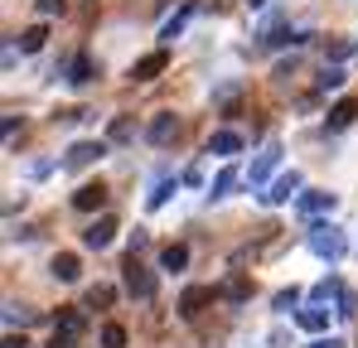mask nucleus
Returning a JSON list of instances; mask_svg holds the SVG:
<instances>
[{
  "label": "nucleus",
  "instance_id": "nucleus-7",
  "mask_svg": "<svg viewBox=\"0 0 358 348\" xmlns=\"http://www.w3.org/2000/svg\"><path fill=\"white\" fill-rule=\"evenodd\" d=\"M165 68H170V54H165V49H155V54H145L136 68H131V82H155Z\"/></svg>",
  "mask_w": 358,
  "mask_h": 348
},
{
  "label": "nucleus",
  "instance_id": "nucleus-1",
  "mask_svg": "<svg viewBox=\"0 0 358 348\" xmlns=\"http://www.w3.org/2000/svg\"><path fill=\"white\" fill-rule=\"evenodd\" d=\"M310 252L324 256V261H339V256L349 252V237L334 228V223H315V228H310Z\"/></svg>",
  "mask_w": 358,
  "mask_h": 348
},
{
  "label": "nucleus",
  "instance_id": "nucleus-32",
  "mask_svg": "<svg viewBox=\"0 0 358 348\" xmlns=\"http://www.w3.org/2000/svg\"><path fill=\"white\" fill-rule=\"evenodd\" d=\"M49 348H78V334H63V329H54V339H49Z\"/></svg>",
  "mask_w": 358,
  "mask_h": 348
},
{
  "label": "nucleus",
  "instance_id": "nucleus-20",
  "mask_svg": "<svg viewBox=\"0 0 358 348\" xmlns=\"http://www.w3.org/2000/svg\"><path fill=\"white\" fill-rule=\"evenodd\" d=\"M238 179H242V174L233 170V165H228V170H223L218 179H213V189H208V194H213V198H228V194L238 189Z\"/></svg>",
  "mask_w": 358,
  "mask_h": 348
},
{
  "label": "nucleus",
  "instance_id": "nucleus-5",
  "mask_svg": "<svg viewBox=\"0 0 358 348\" xmlns=\"http://www.w3.org/2000/svg\"><path fill=\"white\" fill-rule=\"evenodd\" d=\"M102 203H107V184H102V179L78 184V194H73V208H78V213H97Z\"/></svg>",
  "mask_w": 358,
  "mask_h": 348
},
{
  "label": "nucleus",
  "instance_id": "nucleus-31",
  "mask_svg": "<svg viewBox=\"0 0 358 348\" xmlns=\"http://www.w3.org/2000/svg\"><path fill=\"white\" fill-rule=\"evenodd\" d=\"M34 314L29 310H20V305H5V324H29Z\"/></svg>",
  "mask_w": 358,
  "mask_h": 348
},
{
  "label": "nucleus",
  "instance_id": "nucleus-27",
  "mask_svg": "<svg viewBox=\"0 0 358 348\" xmlns=\"http://www.w3.org/2000/svg\"><path fill=\"white\" fill-rule=\"evenodd\" d=\"M102 348H126V329L121 324H102Z\"/></svg>",
  "mask_w": 358,
  "mask_h": 348
},
{
  "label": "nucleus",
  "instance_id": "nucleus-26",
  "mask_svg": "<svg viewBox=\"0 0 358 348\" xmlns=\"http://www.w3.org/2000/svg\"><path fill=\"white\" fill-rule=\"evenodd\" d=\"M107 136H112V140H131V136H136V121H131V116H117V121H112V131H107Z\"/></svg>",
  "mask_w": 358,
  "mask_h": 348
},
{
  "label": "nucleus",
  "instance_id": "nucleus-36",
  "mask_svg": "<svg viewBox=\"0 0 358 348\" xmlns=\"http://www.w3.org/2000/svg\"><path fill=\"white\" fill-rule=\"evenodd\" d=\"M247 5H252V10H257V5H266V0H247Z\"/></svg>",
  "mask_w": 358,
  "mask_h": 348
},
{
  "label": "nucleus",
  "instance_id": "nucleus-10",
  "mask_svg": "<svg viewBox=\"0 0 358 348\" xmlns=\"http://www.w3.org/2000/svg\"><path fill=\"white\" fill-rule=\"evenodd\" d=\"M112 237H117V218H97L92 228L83 232V247H92V252H102V247H112Z\"/></svg>",
  "mask_w": 358,
  "mask_h": 348
},
{
  "label": "nucleus",
  "instance_id": "nucleus-29",
  "mask_svg": "<svg viewBox=\"0 0 358 348\" xmlns=\"http://www.w3.org/2000/svg\"><path fill=\"white\" fill-rule=\"evenodd\" d=\"M175 189H179V179H165V184H160V189L150 194V208H165V198H170Z\"/></svg>",
  "mask_w": 358,
  "mask_h": 348
},
{
  "label": "nucleus",
  "instance_id": "nucleus-34",
  "mask_svg": "<svg viewBox=\"0 0 358 348\" xmlns=\"http://www.w3.org/2000/svg\"><path fill=\"white\" fill-rule=\"evenodd\" d=\"M324 54H329V58H334V63H339V58H349V54H354V44H349V39H339V44H329Z\"/></svg>",
  "mask_w": 358,
  "mask_h": 348
},
{
  "label": "nucleus",
  "instance_id": "nucleus-17",
  "mask_svg": "<svg viewBox=\"0 0 358 348\" xmlns=\"http://www.w3.org/2000/svg\"><path fill=\"white\" fill-rule=\"evenodd\" d=\"M296 203H300V213H305V218H315V213L334 208V194H300Z\"/></svg>",
  "mask_w": 358,
  "mask_h": 348
},
{
  "label": "nucleus",
  "instance_id": "nucleus-3",
  "mask_svg": "<svg viewBox=\"0 0 358 348\" xmlns=\"http://www.w3.org/2000/svg\"><path fill=\"white\" fill-rule=\"evenodd\" d=\"M107 155V140H78L68 155H63V170H87V165H97Z\"/></svg>",
  "mask_w": 358,
  "mask_h": 348
},
{
  "label": "nucleus",
  "instance_id": "nucleus-2",
  "mask_svg": "<svg viewBox=\"0 0 358 348\" xmlns=\"http://www.w3.org/2000/svg\"><path fill=\"white\" fill-rule=\"evenodd\" d=\"M121 271H126V290H131L136 300H150V295H155V276L141 266V256L126 252V266H121Z\"/></svg>",
  "mask_w": 358,
  "mask_h": 348
},
{
  "label": "nucleus",
  "instance_id": "nucleus-25",
  "mask_svg": "<svg viewBox=\"0 0 358 348\" xmlns=\"http://www.w3.org/2000/svg\"><path fill=\"white\" fill-rule=\"evenodd\" d=\"M334 314H339V319H354V314H358V295L349 286L339 290V310H334Z\"/></svg>",
  "mask_w": 358,
  "mask_h": 348
},
{
  "label": "nucleus",
  "instance_id": "nucleus-6",
  "mask_svg": "<svg viewBox=\"0 0 358 348\" xmlns=\"http://www.w3.org/2000/svg\"><path fill=\"white\" fill-rule=\"evenodd\" d=\"M296 194H300V174H296V170H286V174H276V184L262 194V203H271V208H276V203H291Z\"/></svg>",
  "mask_w": 358,
  "mask_h": 348
},
{
  "label": "nucleus",
  "instance_id": "nucleus-15",
  "mask_svg": "<svg viewBox=\"0 0 358 348\" xmlns=\"http://www.w3.org/2000/svg\"><path fill=\"white\" fill-rule=\"evenodd\" d=\"M208 150H213V155H238L242 136L238 131H213V136H208Z\"/></svg>",
  "mask_w": 358,
  "mask_h": 348
},
{
  "label": "nucleus",
  "instance_id": "nucleus-4",
  "mask_svg": "<svg viewBox=\"0 0 358 348\" xmlns=\"http://www.w3.org/2000/svg\"><path fill=\"white\" fill-rule=\"evenodd\" d=\"M213 300H218V290H213V286H189L184 295H179V314H184V319H199Z\"/></svg>",
  "mask_w": 358,
  "mask_h": 348
},
{
  "label": "nucleus",
  "instance_id": "nucleus-30",
  "mask_svg": "<svg viewBox=\"0 0 358 348\" xmlns=\"http://www.w3.org/2000/svg\"><path fill=\"white\" fill-rule=\"evenodd\" d=\"M296 305H300V290H296V286H291V290H281V295H276V310H281V314H291Z\"/></svg>",
  "mask_w": 358,
  "mask_h": 348
},
{
  "label": "nucleus",
  "instance_id": "nucleus-21",
  "mask_svg": "<svg viewBox=\"0 0 358 348\" xmlns=\"http://www.w3.org/2000/svg\"><path fill=\"white\" fill-rule=\"evenodd\" d=\"M44 39H49V29H44V24H34V29H24V34H20V49H24V54H39V49H44Z\"/></svg>",
  "mask_w": 358,
  "mask_h": 348
},
{
  "label": "nucleus",
  "instance_id": "nucleus-12",
  "mask_svg": "<svg viewBox=\"0 0 358 348\" xmlns=\"http://www.w3.org/2000/svg\"><path fill=\"white\" fill-rule=\"evenodd\" d=\"M296 324L310 329V334H324V329H329V310H324V305H305V310L296 314Z\"/></svg>",
  "mask_w": 358,
  "mask_h": 348
},
{
  "label": "nucleus",
  "instance_id": "nucleus-8",
  "mask_svg": "<svg viewBox=\"0 0 358 348\" xmlns=\"http://www.w3.org/2000/svg\"><path fill=\"white\" fill-rule=\"evenodd\" d=\"M276 160H281V145L257 150V160H252V170H247V184H252V189H262V184H266V174L276 170Z\"/></svg>",
  "mask_w": 358,
  "mask_h": 348
},
{
  "label": "nucleus",
  "instance_id": "nucleus-22",
  "mask_svg": "<svg viewBox=\"0 0 358 348\" xmlns=\"http://www.w3.org/2000/svg\"><path fill=\"white\" fill-rule=\"evenodd\" d=\"M339 87H344V68H324L315 78V92H339Z\"/></svg>",
  "mask_w": 358,
  "mask_h": 348
},
{
  "label": "nucleus",
  "instance_id": "nucleus-24",
  "mask_svg": "<svg viewBox=\"0 0 358 348\" xmlns=\"http://www.w3.org/2000/svg\"><path fill=\"white\" fill-rule=\"evenodd\" d=\"M112 300H117V290H112V286H92V290H87V310H107Z\"/></svg>",
  "mask_w": 358,
  "mask_h": 348
},
{
  "label": "nucleus",
  "instance_id": "nucleus-35",
  "mask_svg": "<svg viewBox=\"0 0 358 348\" xmlns=\"http://www.w3.org/2000/svg\"><path fill=\"white\" fill-rule=\"evenodd\" d=\"M310 348H344V344H339V339H315Z\"/></svg>",
  "mask_w": 358,
  "mask_h": 348
},
{
  "label": "nucleus",
  "instance_id": "nucleus-16",
  "mask_svg": "<svg viewBox=\"0 0 358 348\" xmlns=\"http://www.w3.org/2000/svg\"><path fill=\"white\" fill-rule=\"evenodd\" d=\"M160 266H165V271H184V266H189V247H184V242H170V247L160 252Z\"/></svg>",
  "mask_w": 358,
  "mask_h": 348
},
{
  "label": "nucleus",
  "instance_id": "nucleus-13",
  "mask_svg": "<svg viewBox=\"0 0 358 348\" xmlns=\"http://www.w3.org/2000/svg\"><path fill=\"white\" fill-rule=\"evenodd\" d=\"M358 116V97H344V102H334L329 107V131H344V126H354Z\"/></svg>",
  "mask_w": 358,
  "mask_h": 348
},
{
  "label": "nucleus",
  "instance_id": "nucleus-33",
  "mask_svg": "<svg viewBox=\"0 0 358 348\" xmlns=\"http://www.w3.org/2000/svg\"><path fill=\"white\" fill-rule=\"evenodd\" d=\"M63 10H68L63 0H39V15H44V20H54V15H63Z\"/></svg>",
  "mask_w": 358,
  "mask_h": 348
},
{
  "label": "nucleus",
  "instance_id": "nucleus-9",
  "mask_svg": "<svg viewBox=\"0 0 358 348\" xmlns=\"http://www.w3.org/2000/svg\"><path fill=\"white\" fill-rule=\"evenodd\" d=\"M175 136H179V116L175 112H160L150 126H145V140H150V145H170Z\"/></svg>",
  "mask_w": 358,
  "mask_h": 348
},
{
  "label": "nucleus",
  "instance_id": "nucleus-28",
  "mask_svg": "<svg viewBox=\"0 0 358 348\" xmlns=\"http://www.w3.org/2000/svg\"><path fill=\"white\" fill-rule=\"evenodd\" d=\"M189 15H194V5H184V10H179V15H175V20L165 24V34H160L165 44H175V34H179V29H184V20H189Z\"/></svg>",
  "mask_w": 358,
  "mask_h": 348
},
{
  "label": "nucleus",
  "instance_id": "nucleus-14",
  "mask_svg": "<svg viewBox=\"0 0 358 348\" xmlns=\"http://www.w3.org/2000/svg\"><path fill=\"white\" fill-rule=\"evenodd\" d=\"M92 78H97V63H92L87 54H78V58H73V68H68V82H73V87H87Z\"/></svg>",
  "mask_w": 358,
  "mask_h": 348
},
{
  "label": "nucleus",
  "instance_id": "nucleus-23",
  "mask_svg": "<svg viewBox=\"0 0 358 348\" xmlns=\"http://www.w3.org/2000/svg\"><path fill=\"white\" fill-rule=\"evenodd\" d=\"M339 290H344V281H339V276H324V281H320V286L310 290V295H315V305H324V300H329V295H334V300H339Z\"/></svg>",
  "mask_w": 358,
  "mask_h": 348
},
{
  "label": "nucleus",
  "instance_id": "nucleus-18",
  "mask_svg": "<svg viewBox=\"0 0 358 348\" xmlns=\"http://www.w3.org/2000/svg\"><path fill=\"white\" fill-rule=\"evenodd\" d=\"M78 271H83V266H78L73 252H59V256H54V276H59V281H78Z\"/></svg>",
  "mask_w": 358,
  "mask_h": 348
},
{
  "label": "nucleus",
  "instance_id": "nucleus-11",
  "mask_svg": "<svg viewBox=\"0 0 358 348\" xmlns=\"http://www.w3.org/2000/svg\"><path fill=\"white\" fill-rule=\"evenodd\" d=\"M218 295H223L228 305H247V300H252V281H247L242 271H233V276L223 281V290H218Z\"/></svg>",
  "mask_w": 358,
  "mask_h": 348
},
{
  "label": "nucleus",
  "instance_id": "nucleus-19",
  "mask_svg": "<svg viewBox=\"0 0 358 348\" xmlns=\"http://www.w3.org/2000/svg\"><path fill=\"white\" fill-rule=\"evenodd\" d=\"M83 324H87V319H83V310H63L59 319H54V329H63V334H78V339H83Z\"/></svg>",
  "mask_w": 358,
  "mask_h": 348
}]
</instances>
